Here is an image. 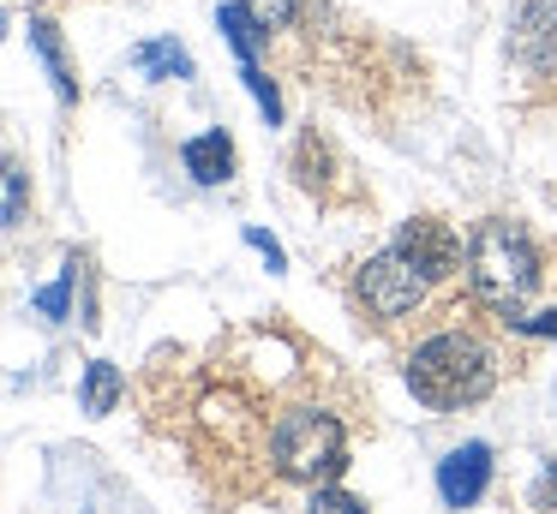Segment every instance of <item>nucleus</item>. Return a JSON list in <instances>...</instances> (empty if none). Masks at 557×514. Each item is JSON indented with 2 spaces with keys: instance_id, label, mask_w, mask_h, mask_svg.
<instances>
[{
  "instance_id": "nucleus-9",
  "label": "nucleus",
  "mask_w": 557,
  "mask_h": 514,
  "mask_svg": "<svg viewBox=\"0 0 557 514\" xmlns=\"http://www.w3.org/2000/svg\"><path fill=\"white\" fill-rule=\"evenodd\" d=\"M30 48L42 54V66H49V78H54V96L61 102H78V84H73V66H66V48H61V36H54V24L42 18H30Z\"/></svg>"
},
{
  "instance_id": "nucleus-11",
  "label": "nucleus",
  "mask_w": 557,
  "mask_h": 514,
  "mask_svg": "<svg viewBox=\"0 0 557 514\" xmlns=\"http://www.w3.org/2000/svg\"><path fill=\"white\" fill-rule=\"evenodd\" d=\"M121 365H109V359H90V371H85V413L90 418H102V413H114V401H121Z\"/></svg>"
},
{
  "instance_id": "nucleus-20",
  "label": "nucleus",
  "mask_w": 557,
  "mask_h": 514,
  "mask_svg": "<svg viewBox=\"0 0 557 514\" xmlns=\"http://www.w3.org/2000/svg\"><path fill=\"white\" fill-rule=\"evenodd\" d=\"M528 335H557V311H540V317H516Z\"/></svg>"
},
{
  "instance_id": "nucleus-4",
  "label": "nucleus",
  "mask_w": 557,
  "mask_h": 514,
  "mask_svg": "<svg viewBox=\"0 0 557 514\" xmlns=\"http://www.w3.org/2000/svg\"><path fill=\"white\" fill-rule=\"evenodd\" d=\"M425 275L413 269L408 258H401L396 246L389 251H377V258H366L360 263V275H354V293H360V305L372 311L377 323H396V317H408L413 305L425 299Z\"/></svg>"
},
{
  "instance_id": "nucleus-17",
  "label": "nucleus",
  "mask_w": 557,
  "mask_h": 514,
  "mask_svg": "<svg viewBox=\"0 0 557 514\" xmlns=\"http://www.w3.org/2000/svg\"><path fill=\"white\" fill-rule=\"evenodd\" d=\"M25 222V167L7 162V227Z\"/></svg>"
},
{
  "instance_id": "nucleus-6",
  "label": "nucleus",
  "mask_w": 557,
  "mask_h": 514,
  "mask_svg": "<svg viewBox=\"0 0 557 514\" xmlns=\"http://www.w3.org/2000/svg\"><path fill=\"white\" fill-rule=\"evenodd\" d=\"M396 251L425 275V281H444V275L461 269V239L449 234L444 222H432V215H413V222H401Z\"/></svg>"
},
{
  "instance_id": "nucleus-18",
  "label": "nucleus",
  "mask_w": 557,
  "mask_h": 514,
  "mask_svg": "<svg viewBox=\"0 0 557 514\" xmlns=\"http://www.w3.org/2000/svg\"><path fill=\"white\" fill-rule=\"evenodd\" d=\"M533 509H540V514H557V461H545L540 490H533Z\"/></svg>"
},
{
  "instance_id": "nucleus-1",
  "label": "nucleus",
  "mask_w": 557,
  "mask_h": 514,
  "mask_svg": "<svg viewBox=\"0 0 557 514\" xmlns=\"http://www.w3.org/2000/svg\"><path fill=\"white\" fill-rule=\"evenodd\" d=\"M408 389H413V401H425L432 413H461V406L485 401V394L497 389V359L480 335L444 329V335L413 347Z\"/></svg>"
},
{
  "instance_id": "nucleus-7",
  "label": "nucleus",
  "mask_w": 557,
  "mask_h": 514,
  "mask_svg": "<svg viewBox=\"0 0 557 514\" xmlns=\"http://www.w3.org/2000/svg\"><path fill=\"white\" fill-rule=\"evenodd\" d=\"M485 485H492V449L485 442H461L437 461V497L449 509H473L485 497Z\"/></svg>"
},
{
  "instance_id": "nucleus-14",
  "label": "nucleus",
  "mask_w": 557,
  "mask_h": 514,
  "mask_svg": "<svg viewBox=\"0 0 557 514\" xmlns=\"http://www.w3.org/2000/svg\"><path fill=\"white\" fill-rule=\"evenodd\" d=\"M73 281H78V258H66V275L37 293V311H42V317H66V293H73Z\"/></svg>"
},
{
  "instance_id": "nucleus-13",
  "label": "nucleus",
  "mask_w": 557,
  "mask_h": 514,
  "mask_svg": "<svg viewBox=\"0 0 557 514\" xmlns=\"http://www.w3.org/2000/svg\"><path fill=\"white\" fill-rule=\"evenodd\" d=\"M240 7L246 12H252V24H258V30H288V24L294 18H300V0H240Z\"/></svg>"
},
{
  "instance_id": "nucleus-8",
  "label": "nucleus",
  "mask_w": 557,
  "mask_h": 514,
  "mask_svg": "<svg viewBox=\"0 0 557 514\" xmlns=\"http://www.w3.org/2000/svg\"><path fill=\"white\" fill-rule=\"evenodd\" d=\"M181 162L198 186H222L234 174V138L228 131H198V138L181 143Z\"/></svg>"
},
{
  "instance_id": "nucleus-5",
  "label": "nucleus",
  "mask_w": 557,
  "mask_h": 514,
  "mask_svg": "<svg viewBox=\"0 0 557 514\" xmlns=\"http://www.w3.org/2000/svg\"><path fill=\"white\" fill-rule=\"evenodd\" d=\"M509 54L521 72L552 78L557 72V0H521L516 30H509Z\"/></svg>"
},
{
  "instance_id": "nucleus-3",
  "label": "nucleus",
  "mask_w": 557,
  "mask_h": 514,
  "mask_svg": "<svg viewBox=\"0 0 557 514\" xmlns=\"http://www.w3.org/2000/svg\"><path fill=\"white\" fill-rule=\"evenodd\" d=\"M270 454H276L282 478H300L312 490L348 473V437H342L336 413H318V406H288L270 425Z\"/></svg>"
},
{
  "instance_id": "nucleus-12",
  "label": "nucleus",
  "mask_w": 557,
  "mask_h": 514,
  "mask_svg": "<svg viewBox=\"0 0 557 514\" xmlns=\"http://www.w3.org/2000/svg\"><path fill=\"white\" fill-rule=\"evenodd\" d=\"M216 24H222V36L234 42V54H240V66H252V48H258V36H264V30L252 24V12H246L240 0H228V7L216 12Z\"/></svg>"
},
{
  "instance_id": "nucleus-16",
  "label": "nucleus",
  "mask_w": 557,
  "mask_h": 514,
  "mask_svg": "<svg viewBox=\"0 0 557 514\" xmlns=\"http://www.w3.org/2000/svg\"><path fill=\"white\" fill-rule=\"evenodd\" d=\"M240 78L252 84V96H258V108H264V120H282V96H276V84L258 72V60H252V66H240Z\"/></svg>"
},
{
  "instance_id": "nucleus-15",
  "label": "nucleus",
  "mask_w": 557,
  "mask_h": 514,
  "mask_svg": "<svg viewBox=\"0 0 557 514\" xmlns=\"http://www.w3.org/2000/svg\"><path fill=\"white\" fill-rule=\"evenodd\" d=\"M306 514H366V502L348 497V490H336V485H318L312 490V509H306Z\"/></svg>"
},
{
  "instance_id": "nucleus-19",
  "label": "nucleus",
  "mask_w": 557,
  "mask_h": 514,
  "mask_svg": "<svg viewBox=\"0 0 557 514\" xmlns=\"http://www.w3.org/2000/svg\"><path fill=\"white\" fill-rule=\"evenodd\" d=\"M246 246H252V251H264V258H270V269H282V246L264 234V227H246Z\"/></svg>"
},
{
  "instance_id": "nucleus-2",
  "label": "nucleus",
  "mask_w": 557,
  "mask_h": 514,
  "mask_svg": "<svg viewBox=\"0 0 557 514\" xmlns=\"http://www.w3.org/2000/svg\"><path fill=\"white\" fill-rule=\"evenodd\" d=\"M468 287L480 305L504 311V317H521V299L540 287V251L521 234L516 222H480L468 239Z\"/></svg>"
},
{
  "instance_id": "nucleus-10",
  "label": "nucleus",
  "mask_w": 557,
  "mask_h": 514,
  "mask_svg": "<svg viewBox=\"0 0 557 514\" xmlns=\"http://www.w3.org/2000/svg\"><path fill=\"white\" fill-rule=\"evenodd\" d=\"M133 66L138 72H150V78H193V54H186L181 42H138L133 48Z\"/></svg>"
}]
</instances>
